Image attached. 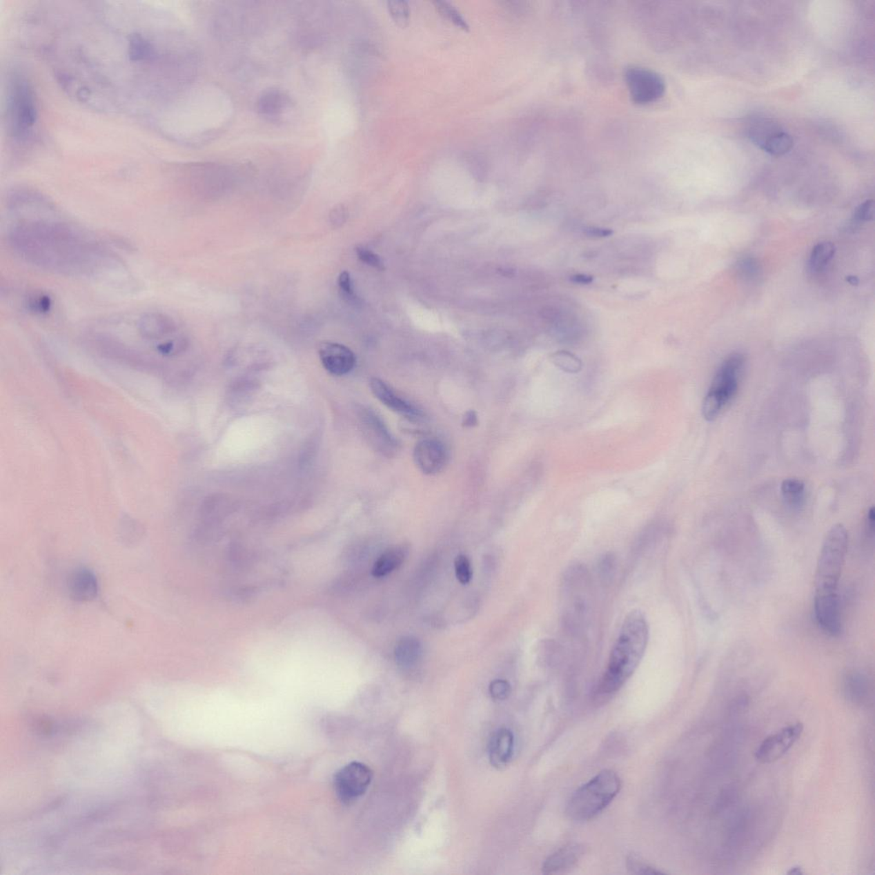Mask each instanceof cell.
Masks as SVG:
<instances>
[{"label":"cell","mask_w":875,"mask_h":875,"mask_svg":"<svg viewBox=\"0 0 875 875\" xmlns=\"http://www.w3.org/2000/svg\"><path fill=\"white\" fill-rule=\"evenodd\" d=\"M397 665L402 669H410L418 665L422 658L421 642L415 637H404L397 642L394 651Z\"/></svg>","instance_id":"obj_18"},{"label":"cell","mask_w":875,"mask_h":875,"mask_svg":"<svg viewBox=\"0 0 875 875\" xmlns=\"http://www.w3.org/2000/svg\"><path fill=\"white\" fill-rule=\"evenodd\" d=\"M571 282L576 283V284L588 285L591 284V283L593 282V277L591 275L579 274L573 275L571 277Z\"/></svg>","instance_id":"obj_39"},{"label":"cell","mask_w":875,"mask_h":875,"mask_svg":"<svg viewBox=\"0 0 875 875\" xmlns=\"http://www.w3.org/2000/svg\"><path fill=\"white\" fill-rule=\"evenodd\" d=\"M409 548L405 546H397L389 549L375 562L372 569V575L375 578H382L395 571L403 564L407 558Z\"/></svg>","instance_id":"obj_19"},{"label":"cell","mask_w":875,"mask_h":875,"mask_svg":"<svg viewBox=\"0 0 875 875\" xmlns=\"http://www.w3.org/2000/svg\"><path fill=\"white\" fill-rule=\"evenodd\" d=\"M489 691L496 700H504L511 694V685L504 680H495L490 684Z\"/></svg>","instance_id":"obj_32"},{"label":"cell","mask_w":875,"mask_h":875,"mask_svg":"<svg viewBox=\"0 0 875 875\" xmlns=\"http://www.w3.org/2000/svg\"><path fill=\"white\" fill-rule=\"evenodd\" d=\"M803 731V724L796 723L769 735L756 749V760L762 763H771L780 759L799 740Z\"/></svg>","instance_id":"obj_9"},{"label":"cell","mask_w":875,"mask_h":875,"mask_svg":"<svg viewBox=\"0 0 875 875\" xmlns=\"http://www.w3.org/2000/svg\"><path fill=\"white\" fill-rule=\"evenodd\" d=\"M415 465L423 474L432 475L440 472L447 461L444 444L435 439H425L417 444L413 453Z\"/></svg>","instance_id":"obj_10"},{"label":"cell","mask_w":875,"mask_h":875,"mask_svg":"<svg viewBox=\"0 0 875 875\" xmlns=\"http://www.w3.org/2000/svg\"><path fill=\"white\" fill-rule=\"evenodd\" d=\"M369 385L376 399L381 401L390 410L411 419L419 418L422 415L418 409L397 396L396 393L393 392L392 389L382 380L372 378Z\"/></svg>","instance_id":"obj_13"},{"label":"cell","mask_w":875,"mask_h":875,"mask_svg":"<svg viewBox=\"0 0 875 875\" xmlns=\"http://www.w3.org/2000/svg\"><path fill=\"white\" fill-rule=\"evenodd\" d=\"M373 772L364 763L353 762L342 767L335 777L337 796L345 803L356 801L367 792Z\"/></svg>","instance_id":"obj_8"},{"label":"cell","mask_w":875,"mask_h":875,"mask_svg":"<svg viewBox=\"0 0 875 875\" xmlns=\"http://www.w3.org/2000/svg\"><path fill=\"white\" fill-rule=\"evenodd\" d=\"M744 365L745 357L740 353L731 354L720 364L702 402V415L707 421H715L736 395Z\"/></svg>","instance_id":"obj_6"},{"label":"cell","mask_w":875,"mask_h":875,"mask_svg":"<svg viewBox=\"0 0 875 875\" xmlns=\"http://www.w3.org/2000/svg\"><path fill=\"white\" fill-rule=\"evenodd\" d=\"M736 271L745 281H754L761 274V266L754 257L742 258L736 264Z\"/></svg>","instance_id":"obj_28"},{"label":"cell","mask_w":875,"mask_h":875,"mask_svg":"<svg viewBox=\"0 0 875 875\" xmlns=\"http://www.w3.org/2000/svg\"><path fill=\"white\" fill-rule=\"evenodd\" d=\"M71 598L78 602H88L95 598L99 584L95 573L87 569H79L71 575L69 582Z\"/></svg>","instance_id":"obj_14"},{"label":"cell","mask_w":875,"mask_h":875,"mask_svg":"<svg viewBox=\"0 0 875 875\" xmlns=\"http://www.w3.org/2000/svg\"><path fill=\"white\" fill-rule=\"evenodd\" d=\"M846 281L853 286L859 284V279L857 278L856 276H848V277L846 278Z\"/></svg>","instance_id":"obj_42"},{"label":"cell","mask_w":875,"mask_h":875,"mask_svg":"<svg viewBox=\"0 0 875 875\" xmlns=\"http://www.w3.org/2000/svg\"><path fill=\"white\" fill-rule=\"evenodd\" d=\"M433 5H435L438 12H439L441 16L444 17V19L450 21L451 23H453L455 26L461 28L462 30L469 31V25L468 21H466L462 14L458 12L456 7L451 5V3L437 0V1L433 2Z\"/></svg>","instance_id":"obj_25"},{"label":"cell","mask_w":875,"mask_h":875,"mask_svg":"<svg viewBox=\"0 0 875 875\" xmlns=\"http://www.w3.org/2000/svg\"><path fill=\"white\" fill-rule=\"evenodd\" d=\"M649 624L640 611L626 616L609 655L607 669L598 687L601 695L616 693L636 672L647 651Z\"/></svg>","instance_id":"obj_2"},{"label":"cell","mask_w":875,"mask_h":875,"mask_svg":"<svg viewBox=\"0 0 875 875\" xmlns=\"http://www.w3.org/2000/svg\"><path fill=\"white\" fill-rule=\"evenodd\" d=\"M848 548V532L840 523L832 527L821 547L815 576V598H838V588Z\"/></svg>","instance_id":"obj_3"},{"label":"cell","mask_w":875,"mask_h":875,"mask_svg":"<svg viewBox=\"0 0 875 875\" xmlns=\"http://www.w3.org/2000/svg\"><path fill=\"white\" fill-rule=\"evenodd\" d=\"M622 787L620 777L612 770H604L580 787L570 798L567 813L578 821L593 819L607 808Z\"/></svg>","instance_id":"obj_4"},{"label":"cell","mask_w":875,"mask_h":875,"mask_svg":"<svg viewBox=\"0 0 875 875\" xmlns=\"http://www.w3.org/2000/svg\"><path fill=\"white\" fill-rule=\"evenodd\" d=\"M869 683L860 674H852L845 678V694L846 698L855 704H863L869 696Z\"/></svg>","instance_id":"obj_21"},{"label":"cell","mask_w":875,"mask_h":875,"mask_svg":"<svg viewBox=\"0 0 875 875\" xmlns=\"http://www.w3.org/2000/svg\"><path fill=\"white\" fill-rule=\"evenodd\" d=\"M551 360L558 368L570 374H576L582 368V361L569 351H558L551 355Z\"/></svg>","instance_id":"obj_26"},{"label":"cell","mask_w":875,"mask_h":875,"mask_svg":"<svg viewBox=\"0 0 875 875\" xmlns=\"http://www.w3.org/2000/svg\"><path fill=\"white\" fill-rule=\"evenodd\" d=\"M136 329L143 340L159 344L177 331V324L168 315L161 312H146L136 321Z\"/></svg>","instance_id":"obj_11"},{"label":"cell","mask_w":875,"mask_h":875,"mask_svg":"<svg viewBox=\"0 0 875 875\" xmlns=\"http://www.w3.org/2000/svg\"><path fill=\"white\" fill-rule=\"evenodd\" d=\"M514 753V735L511 730L501 729L493 734L489 744V758L498 769L507 766Z\"/></svg>","instance_id":"obj_15"},{"label":"cell","mask_w":875,"mask_h":875,"mask_svg":"<svg viewBox=\"0 0 875 875\" xmlns=\"http://www.w3.org/2000/svg\"><path fill=\"white\" fill-rule=\"evenodd\" d=\"M8 242L21 259L53 274L92 275L115 262L112 253L98 240L62 222H17L9 231Z\"/></svg>","instance_id":"obj_1"},{"label":"cell","mask_w":875,"mask_h":875,"mask_svg":"<svg viewBox=\"0 0 875 875\" xmlns=\"http://www.w3.org/2000/svg\"><path fill=\"white\" fill-rule=\"evenodd\" d=\"M455 573L459 582L468 584L473 576L471 561L465 555H458L454 562Z\"/></svg>","instance_id":"obj_30"},{"label":"cell","mask_w":875,"mask_h":875,"mask_svg":"<svg viewBox=\"0 0 875 875\" xmlns=\"http://www.w3.org/2000/svg\"><path fill=\"white\" fill-rule=\"evenodd\" d=\"M386 6L391 17L397 26L404 28L410 24L411 9L406 1L393 0L387 1Z\"/></svg>","instance_id":"obj_27"},{"label":"cell","mask_w":875,"mask_h":875,"mask_svg":"<svg viewBox=\"0 0 875 875\" xmlns=\"http://www.w3.org/2000/svg\"><path fill=\"white\" fill-rule=\"evenodd\" d=\"M52 302L51 297L44 293H33L28 297L27 306L30 311L37 314H46L51 310Z\"/></svg>","instance_id":"obj_29"},{"label":"cell","mask_w":875,"mask_h":875,"mask_svg":"<svg viewBox=\"0 0 875 875\" xmlns=\"http://www.w3.org/2000/svg\"><path fill=\"white\" fill-rule=\"evenodd\" d=\"M835 254V246L831 242H821L817 244L814 247L812 254H810L809 260V271L816 273L823 271L827 266L830 261L833 259Z\"/></svg>","instance_id":"obj_23"},{"label":"cell","mask_w":875,"mask_h":875,"mask_svg":"<svg viewBox=\"0 0 875 875\" xmlns=\"http://www.w3.org/2000/svg\"><path fill=\"white\" fill-rule=\"evenodd\" d=\"M584 847L579 844H570L549 856L543 865L544 874H555L569 869L578 862L584 854Z\"/></svg>","instance_id":"obj_17"},{"label":"cell","mask_w":875,"mask_h":875,"mask_svg":"<svg viewBox=\"0 0 875 875\" xmlns=\"http://www.w3.org/2000/svg\"><path fill=\"white\" fill-rule=\"evenodd\" d=\"M625 81L631 98L638 105L658 101L665 92V81L661 75L647 68H629L625 72Z\"/></svg>","instance_id":"obj_7"},{"label":"cell","mask_w":875,"mask_h":875,"mask_svg":"<svg viewBox=\"0 0 875 875\" xmlns=\"http://www.w3.org/2000/svg\"><path fill=\"white\" fill-rule=\"evenodd\" d=\"M874 216V200H867L865 202L860 204V206L857 208L854 215V219L857 222H869L873 220Z\"/></svg>","instance_id":"obj_34"},{"label":"cell","mask_w":875,"mask_h":875,"mask_svg":"<svg viewBox=\"0 0 875 875\" xmlns=\"http://www.w3.org/2000/svg\"><path fill=\"white\" fill-rule=\"evenodd\" d=\"M37 118L33 88L23 75H14L7 92V121L12 137L17 141H27L34 131Z\"/></svg>","instance_id":"obj_5"},{"label":"cell","mask_w":875,"mask_h":875,"mask_svg":"<svg viewBox=\"0 0 875 875\" xmlns=\"http://www.w3.org/2000/svg\"><path fill=\"white\" fill-rule=\"evenodd\" d=\"M780 490L789 507L798 509L805 503V485L802 480L794 478L785 480Z\"/></svg>","instance_id":"obj_22"},{"label":"cell","mask_w":875,"mask_h":875,"mask_svg":"<svg viewBox=\"0 0 875 875\" xmlns=\"http://www.w3.org/2000/svg\"><path fill=\"white\" fill-rule=\"evenodd\" d=\"M318 353L322 364L333 375H347L356 365L353 351L342 344L322 342L319 346Z\"/></svg>","instance_id":"obj_12"},{"label":"cell","mask_w":875,"mask_h":875,"mask_svg":"<svg viewBox=\"0 0 875 875\" xmlns=\"http://www.w3.org/2000/svg\"><path fill=\"white\" fill-rule=\"evenodd\" d=\"M362 419L366 425V428L369 433H371L373 439L376 441L380 449L384 453H392L394 448L396 447V442L393 438L391 436L389 431L377 415L371 411H363Z\"/></svg>","instance_id":"obj_20"},{"label":"cell","mask_w":875,"mask_h":875,"mask_svg":"<svg viewBox=\"0 0 875 875\" xmlns=\"http://www.w3.org/2000/svg\"><path fill=\"white\" fill-rule=\"evenodd\" d=\"M357 257L363 262V263L369 265L373 268H377L380 271L385 270L382 258L377 254L373 253L372 250L365 248L364 246H357L356 248Z\"/></svg>","instance_id":"obj_31"},{"label":"cell","mask_w":875,"mask_h":875,"mask_svg":"<svg viewBox=\"0 0 875 875\" xmlns=\"http://www.w3.org/2000/svg\"><path fill=\"white\" fill-rule=\"evenodd\" d=\"M584 233H586V235L588 236H591V237L596 238L609 237V236L613 235L611 229L597 227L586 228Z\"/></svg>","instance_id":"obj_37"},{"label":"cell","mask_w":875,"mask_h":875,"mask_svg":"<svg viewBox=\"0 0 875 875\" xmlns=\"http://www.w3.org/2000/svg\"><path fill=\"white\" fill-rule=\"evenodd\" d=\"M794 146L792 136L784 132H774L763 143L762 149L774 156H781L787 153Z\"/></svg>","instance_id":"obj_24"},{"label":"cell","mask_w":875,"mask_h":875,"mask_svg":"<svg viewBox=\"0 0 875 875\" xmlns=\"http://www.w3.org/2000/svg\"><path fill=\"white\" fill-rule=\"evenodd\" d=\"M346 217H347V214L346 213L345 208H343L342 206H337L336 208H333V209L331 210V213H330V216H329L330 222H331V224L333 226V227H336V228L340 227V226L345 224L346 221Z\"/></svg>","instance_id":"obj_36"},{"label":"cell","mask_w":875,"mask_h":875,"mask_svg":"<svg viewBox=\"0 0 875 875\" xmlns=\"http://www.w3.org/2000/svg\"><path fill=\"white\" fill-rule=\"evenodd\" d=\"M787 874H789V875H803V874H805V872H803V869H802V867H800V866H795V867H791L790 870H789V871H788Z\"/></svg>","instance_id":"obj_41"},{"label":"cell","mask_w":875,"mask_h":875,"mask_svg":"<svg viewBox=\"0 0 875 875\" xmlns=\"http://www.w3.org/2000/svg\"><path fill=\"white\" fill-rule=\"evenodd\" d=\"M627 867L634 874H662L660 871L656 870L654 867L649 866L648 864L642 862L637 857L631 856L627 860Z\"/></svg>","instance_id":"obj_33"},{"label":"cell","mask_w":875,"mask_h":875,"mask_svg":"<svg viewBox=\"0 0 875 875\" xmlns=\"http://www.w3.org/2000/svg\"><path fill=\"white\" fill-rule=\"evenodd\" d=\"M874 522H875L874 508L871 507L869 512H867V520H866V531H867V533L869 534V535L870 536H874Z\"/></svg>","instance_id":"obj_38"},{"label":"cell","mask_w":875,"mask_h":875,"mask_svg":"<svg viewBox=\"0 0 875 875\" xmlns=\"http://www.w3.org/2000/svg\"><path fill=\"white\" fill-rule=\"evenodd\" d=\"M477 415L475 411H469L465 414L462 424L465 426H473L477 424Z\"/></svg>","instance_id":"obj_40"},{"label":"cell","mask_w":875,"mask_h":875,"mask_svg":"<svg viewBox=\"0 0 875 875\" xmlns=\"http://www.w3.org/2000/svg\"><path fill=\"white\" fill-rule=\"evenodd\" d=\"M290 103L288 96L281 89H267L258 98L257 110L265 118L277 119L288 108Z\"/></svg>","instance_id":"obj_16"},{"label":"cell","mask_w":875,"mask_h":875,"mask_svg":"<svg viewBox=\"0 0 875 875\" xmlns=\"http://www.w3.org/2000/svg\"><path fill=\"white\" fill-rule=\"evenodd\" d=\"M338 283L340 291L343 293V297H346L348 300L356 301L357 297L355 295L353 282H351V275L347 271L342 272L340 275Z\"/></svg>","instance_id":"obj_35"}]
</instances>
